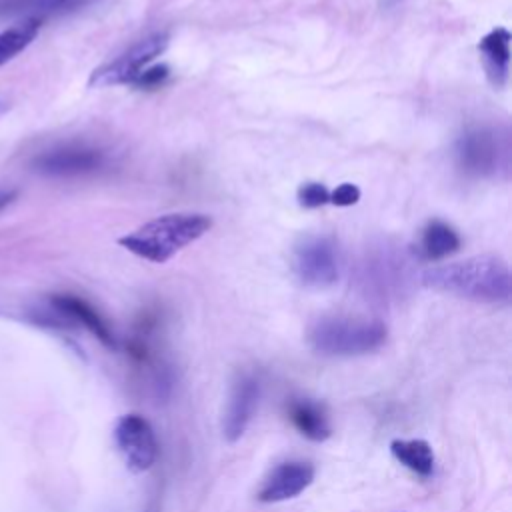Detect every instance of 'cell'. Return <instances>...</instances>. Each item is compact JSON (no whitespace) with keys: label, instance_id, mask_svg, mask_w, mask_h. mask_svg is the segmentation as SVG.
Here are the masks:
<instances>
[{"label":"cell","instance_id":"6da1fadb","mask_svg":"<svg viewBox=\"0 0 512 512\" xmlns=\"http://www.w3.org/2000/svg\"><path fill=\"white\" fill-rule=\"evenodd\" d=\"M420 280L426 288L448 292L474 302H508L512 292L508 264L492 254L470 256L464 260L426 268Z\"/></svg>","mask_w":512,"mask_h":512},{"label":"cell","instance_id":"7a4b0ae2","mask_svg":"<svg viewBox=\"0 0 512 512\" xmlns=\"http://www.w3.org/2000/svg\"><path fill=\"white\" fill-rule=\"evenodd\" d=\"M212 228V218L202 212H170L162 214L126 236L118 244L148 262L162 264L178 250L196 242Z\"/></svg>","mask_w":512,"mask_h":512},{"label":"cell","instance_id":"3957f363","mask_svg":"<svg viewBox=\"0 0 512 512\" xmlns=\"http://www.w3.org/2000/svg\"><path fill=\"white\" fill-rule=\"evenodd\" d=\"M388 338L380 320L324 316L308 330L310 346L324 356H362L378 350Z\"/></svg>","mask_w":512,"mask_h":512},{"label":"cell","instance_id":"277c9868","mask_svg":"<svg viewBox=\"0 0 512 512\" xmlns=\"http://www.w3.org/2000/svg\"><path fill=\"white\" fill-rule=\"evenodd\" d=\"M458 168L476 178H494L510 168L508 132L496 126H468L454 144Z\"/></svg>","mask_w":512,"mask_h":512},{"label":"cell","instance_id":"5b68a950","mask_svg":"<svg viewBox=\"0 0 512 512\" xmlns=\"http://www.w3.org/2000/svg\"><path fill=\"white\" fill-rule=\"evenodd\" d=\"M292 270L308 288H328L340 276V248L332 236L306 234L292 250Z\"/></svg>","mask_w":512,"mask_h":512},{"label":"cell","instance_id":"8992f818","mask_svg":"<svg viewBox=\"0 0 512 512\" xmlns=\"http://www.w3.org/2000/svg\"><path fill=\"white\" fill-rule=\"evenodd\" d=\"M170 36L166 32H154L128 50H124L114 60L96 68L88 80L90 88H106V86H120V84H134L138 74L168 48Z\"/></svg>","mask_w":512,"mask_h":512},{"label":"cell","instance_id":"52a82bcc","mask_svg":"<svg viewBox=\"0 0 512 512\" xmlns=\"http://www.w3.org/2000/svg\"><path fill=\"white\" fill-rule=\"evenodd\" d=\"M114 442L126 466L140 474L154 466L158 458V440L152 424L140 414H124L114 426Z\"/></svg>","mask_w":512,"mask_h":512},{"label":"cell","instance_id":"ba28073f","mask_svg":"<svg viewBox=\"0 0 512 512\" xmlns=\"http://www.w3.org/2000/svg\"><path fill=\"white\" fill-rule=\"evenodd\" d=\"M106 154L100 148L86 144H66L38 154L32 168L46 176H82L100 170Z\"/></svg>","mask_w":512,"mask_h":512},{"label":"cell","instance_id":"9c48e42d","mask_svg":"<svg viewBox=\"0 0 512 512\" xmlns=\"http://www.w3.org/2000/svg\"><path fill=\"white\" fill-rule=\"evenodd\" d=\"M406 274V258L398 246L378 244L374 250L366 252V260L362 262V284L366 290H374L376 294H388L390 290L402 284Z\"/></svg>","mask_w":512,"mask_h":512},{"label":"cell","instance_id":"30bf717a","mask_svg":"<svg viewBox=\"0 0 512 512\" xmlns=\"http://www.w3.org/2000/svg\"><path fill=\"white\" fill-rule=\"evenodd\" d=\"M314 480V466L304 460H286L274 466L262 480L256 498L264 504L284 502L302 494Z\"/></svg>","mask_w":512,"mask_h":512},{"label":"cell","instance_id":"8fae6325","mask_svg":"<svg viewBox=\"0 0 512 512\" xmlns=\"http://www.w3.org/2000/svg\"><path fill=\"white\" fill-rule=\"evenodd\" d=\"M260 398V384L254 376L242 374L234 380L224 420H222V432L228 442H236L246 432L248 424L252 422V416L256 412Z\"/></svg>","mask_w":512,"mask_h":512},{"label":"cell","instance_id":"7c38bea8","mask_svg":"<svg viewBox=\"0 0 512 512\" xmlns=\"http://www.w3.org/2000/svg\"><path fill=\"white\" fill-rule=\"evenodd\" d=\"M510 32L504 26L490 30L482 36L478 44V52L482 56L486 74L496 88H502L508 82L510 72Z\"/></svg>","mask_w":512,"mask_h":512},{"label":"cell","instance_id":"4fadbf2b","mask_svg":"<svg viewBox=\"0 0 512 512\" xmlns=\"http://www.w3.org/2000/svg\"><path fill=\"white\" fill-rule=\"evenodd\" d=\"M52 306L62 316H66L70 320H76L78 324L88 328L102 344H106V346L116 344L114 334H112L110 326L106 324V320L86 300H82L74 294H56V296H52Z\"/></svg>","mask_w":512,"mask_h":512},{"label":"cell","instance_id":"5bb4252c","mask_svg":"<svg viewBox=\"0 0 512 512\" xmlns=\"http://www.w3.org/2000/svg\"><path fill=\"white\" fill-rule=\"evenodd\" d=\"M288 418L294 428L312 442H324L330 438L332 428L322 404L310 398H294L288 404Z\"/></svg>","mask_w":512,"mask_h":512},{"label":"cell","instance_id":"9a60e30c","mask_svg":"<svg viewBox=\"0 0 512 512\" xmlns=\"http://www.w3.org/2000/svg\"><path fill=\"white\" fill-rule=\"evenodd\" d=\"M460 248V236L458 232L442 222V220H430L418 242V254L424 260H442L450 254H454Z\"/></svg>","mask_w":512,"mask_h":512},{"label":"cell","instance_id":"2e32d148","mask_svg":"<svg viewBox=\"0 0 512 512\" xmlns=\"http://www.w3.org/2000/svg\"><path fill=\"white\" fill-rule=\"evenodd\" d=\"M390 452L404 468L422 478L434 472V450L422 438H396L390 442Z\"/></svg>","mask_w":512,"mask_h":512},{"label":"cell","instance_id":"e0dca14e","mask_svg":"<svg viewBox=\"0 0 512 512\" xmlns=\"http://www.w3.org/2000/svg\"><path fill=\"white\" fill-rule=\"evenodd\" d=\"M40 24V18L30 16L0 32V66H4L8 60H12L16 54L32 44V40L40 32Z\"/></svg>","mask_w":512,"mask_h":512},{"label":"cell","instance_id":"ac0fdd59","mask_svg":"<svg viewBox=\"0 0 512 512\" xmlns=\"http://www.w3.org/2000/svg\"><path fill=\"white\" fill-rule=\"evenodd\" d=\"M302 208H320L330 202V190L322 182H304L296 192Z\"/></svg>","mask_w":512,"mask_h":512},{"label":"cell","instance_id":"d6986e66","mask_svg":"<svg viewBox=\"0 0 512 512\" xmlns=\"http://www.w3.org/2000/svg\"><path fill=\"white\" fill-rule=\"evenodd\" d=\"M80 0H10L6 10L20 12V10H36V12H54L68 6H74Z\"/></svg>","mask_w":512,"mask_h":512},{"label":"cell","instance_id":"ffe728a7","mask_svg":"<svg viewBox=\"0 0 512 512\" xmlns=\"http://www.w3.org/2000/svg\"><path fill=\"white\" fill-rule=\"evenodd\" d=\"M170 76V68L166 64H156V66H146L138 78L134 80L132 86H138V88H158L162 86Z\"/></svg>","mask_w":512,"mask_h":512},{"label":"cell","instance_id":"44dd1931","mask_svg":"<svg viewBox=\"0 0 512 512\" xmlns=\"http://www.w3.org/2000/svg\"><path fill=\"white\" fill-rule=\"evenodd\" d=\"M360 200V188L356 184H350V182H344L340 186H336L332 192H330V202L328 204H334V206H354L356 202Z\"/></svg>","mask_w":512,"mask_h":512},{"label":"cell","instance_id":"7402d4cb","mask_svg":"<svg viewBox=\"0 0 512 512\" xmlns=\"http://www.w3.org/2000/svg\"><path fill=\"white\" fill-rule=\"evenodd\" d=\"M16 198V190H0V210L6 208Z\"/></svg>","mask_w":512,"mask_h":512}]
</instances>
